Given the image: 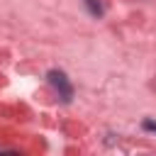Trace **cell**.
Here are the masks:
<instances>
[{"label":"cell","instance_id":"7a4b0ae2","mask_svg":"<svg viewBox=\"0 0 156 156\" xmlns=\"http://www.w3.org/2000/svg\"><path fill=\"white\" fill-rule=\"evenodd\" d=\"M85 7H88L90 15H95V17L102 15V2H100V0H85Z\"/></svg>","mask_w":156,"mask_h":156},{"label":"cell","instance_id":"3957f363","mask_svg":"<svg viewBox=\"0 0 156 156\" xmlns=\"http://www.w3.org/2000/svg\"><path fill=\"white\" fill-rule=\"evenodd\" d=\"M141 127H144L146 132H154V134H156V122H154V119H144V124H141Z\"/></svg>","mask_w":156,"mask_h":156},{"label":"cell","instance_id":"6da1fadb","mask_svg":"<svg viewBox=\"0 0 156 156\" xmlns=\"http://www.w3.org/2000/svg\"><path fill=\"white\" fill-rule=\"evenodd\" d=\"M46 78H49L51 88H54V90L58 93V98H61L63 102H71V98H73V85H71L68 76H66L63 71L54 68V71H49V73H46Z\"/></svg>","mask_w":156,"mask_h":156}]
</instances>
